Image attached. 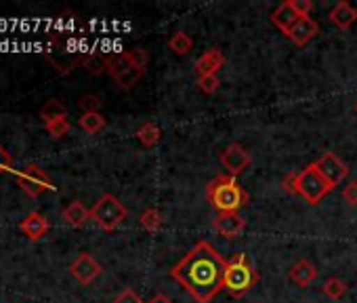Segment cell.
<instances>
[{
    "instance_id": "1",
    "label": "cell",
    "mask_w": 357,
    "mask_h": 303,
    "mask_svg": "<svg viewBox=\"0 0 357 303\" xmlns=\"http://www.w3.org/2000/svg\"><path fill=\"white\" fill-rule=\"evenodd\" d=\"M225 263L227 259H223L208 240H200L181 261L172 265L170 278L181 284L196 303H211L223 288Z\"/></svg>"
},
{
    "instance_id": "2",
    "label": "cell",
    "mask_w": 357,
    "mask_h": 303,
    "mask_svg": "<svg viewBox=\"0 0 357 303\" xmlns=\"http://www.w3.org/2000/svg\"><path fill=\"white\" fill-rule=\"evenodd\" d=\"M282 188L290 194H296L301 198H305V202H309L311 207H317L334 188L326 182V177L319 173L317 165L311 163L305 169L290 173L282 179Z\"/></svg>"
},
{
    "instance_id": "3",
    "label": "cell",
    "mask_w": 357,
    "mask_h": 303,
    "mask_svg": "<svg viewBox=\"0 0 357 303\" xmlns=\"http://www.w3.org/2000/svg\"><path fill=\"white\" fill-rule=\"evenodd\" d=\"M206 198L217 213H240L250 200L248 192L234 175H217L206 186Z\"/></svg>"
},
{
    "instance_id": "4",
    "label": "cell",
    "mask_w": 357,
    "mask_h": 303,
    "mask_svg": "<svg viewBox=\"0 0 357 303\" xmlns=\"http://www.w3.org/2000/svg\"><path fill=\"white\" fill-rule=\"evenodd\" d=\"M257 282H259V272L248 261L246 253H236L231 259H227L225 274H223V288L231 297L236 299L244 297L252 286H257Z\"/></svg>"
},
{
    "instance_id": "5",
    "label": "cell",
    "mask_w": 357,
    "mask_h": 303,
    "mask_svg": "<svg viewBox=\"0 0 357 303\" xmlns=\"http://www.w3.org/2000/svg\"><path fill=\"white\" fill-rule=\"evenodd\" d=\"M128 217V209L114 196V194H103L91 209V219L103 230V232H114L118 230L124 219Z\"/></svg>"
},
{
    "instance_id": "6",
    "label": "cell",
    "mask_w": 357,
    "mask_h": 303,
    "mask_svg": "<svg viewBox=\"0 0 357 303\" xmlns=\"http://www.w3.org/2000/svg\"><path fill=\"white\" fill-rule=\"evenodd\" d=\"M68 47H74L72 40H63V34H57V32H51L49 34V47L45 51L47 55V61L59 72V74H70L74 70V66L80 61L78 53L74 51H68Z\"/></svg>"
},
{
    "instance_id": "7",
    "label": "cell",
    "mask_w": 357,
    "mask_h": 303,
    "mask_svg": "<svg viewBox=\"0 0 357 303\" xmlns=\"http://www.w3.org/2000/svg\"><path fill=\"white\" fill-rule=\"evenodd\" d=\"M105 74H109L112 80H114L122 91H130V89L141 80V76L145 74V70L137 68V66L126 57V53H118V55H107Z\"/></svg>"
},
{
    "instance_id": "8",
    "label": "cell",
    "mask_w": 357,
    "mask_h": 303,
    "mask_svg": "<svg viewBox=\"0 0 357 303\" xmlns=\"http://www.w3.org/2000/svg\"><path fill=\"white\" fill-rule=\"evenodd\" d=\"M17 177V186L22 188L24 194H28L30 198H38L45 192H55V184L49 177V173L40 167V165H28L26 169L15 173Z\"/></svg>"
},
{
    "instance_id": "9",
    "label": "cell",
    "mask_w": 357,
    "mask_h": 303,
    "mask_svg": "<svg viewBox=\"0 0 357 303\" xmlns=\"http://www.w3.org/2000/svg\"><path fill=\"white\" fill-rule=\"evenodd\" d=\"M219 161H221L223 169H227V175H234V177H238L252 165L250 152L240 143H229L219 154Z\"/></svg>"
},
{
    "instance_id": "10",
    "label": "cell",
    "mask_w": 357,
    "mask_h": 303,
    "mask_svg": "<svg viewBox=\"0 0 357 303\" xmlns=\"http://www.w3.org/2000/svg\"><path fill=\"white\" fill-rule=\"evenodd\" d=\"M103 267L101 263L91 255V253H80L72 265H70V274L74 276V280H78L82 286H89L91 282H95L101 276Z\"/></svg>"
},
{
    "instance_id": "11",
    "label": "cell",
    "mask_w": 357,
    "mask_h": 303,
    "mask_svg": "<svg viewBox=\"0 0 357 303\" xmlns=\"http://www.w3.org/2000/svg\"><path fill=\"white\" fill-rule=\"evenodd\" d=\"M315 165L332 188H336L340 182H344L349 177V167L334 154V152H326L319 161H315Z\"/></svg>"
},
{
    "instance_id": "12",
    "label": "cell",
    "mask_w": 357,
    "mask_h": 303,
    "mask_svg": "<svg viewBox=\"0 0 357 303\" xmlns=\"http://www.w3.org/2000/svg\"><path fill=\"white\" fill-rule=\"evenodd\" d=\"M244 228H246V219L240 213H219L213 219V230L227 240L238 238L244 232Z\"/></svg>"
},
{
    "instance_id": "13",
    "label": "cell",
    "mask_w": 357,
    "mask_h": 303,
    "mask_svg": "<svg viewBox=\"0 0 357 303\" xmlns=\"http://www.w3.org/2000/svg\"><path fill=\"white\" fill-rule=\"evenodd\" d=\"M317 34H319L317 22L311 20V17H303V20H298V22L290 28V32H288L286 36H288V40H292L296 47H305V45H309Z\"/></svg>"
},
{
    "instance_id": "14",
    "label": "cell",
    "mask_w": 357,
    "mask_h": 303,
    "mask_svg": "<svg viewBox=\"0 0 357 303\" xmlns=\"http://www.w3.org/2000/svg\"><path fill=\"white\" fill-rule=\"evenodd\" d=\"M49 228H51V223L45 219V215L43 213H38V211H32V213H28L22 221H20V230H22V234L24 236H28L32 242H38L47 232H49Z\"/></svg>"
},
{
    "instance_id": "15",
    "label": "cell",
    "mask_w": 357,
    "mask_h": 303,
    "mask_svg": "<svg viewBox=\"0 0 357 303\" xmlns=\"http://www.w3.org/2000/svg\"><path fill=\"white\" fill-rule=\"evenodd\" d=\"M328 20L332 22V26H336L338 30H349L355 22H357V9H353L347 0H340L336 3L330 13H328Z\"/></svg>"
},
{
    "instance_id": "16",
    "label": "cell",
    "mask_w": 357,
    "mask_h": 303,
    "mask_svg": "<svg viewBox=\"0 0 357 303\" xmlns=\"http://www.w3.org/2000/svg\"><path fill=\"white\" fill-rule=\"evenodd\" d=\"M223 66H225V55L219 49H211V51H206L204 55L198 57V61H196V74H198V78H202V76H215Z\"/></svg>"
},
{
    "instance_id": "17",
    "label": "cell",
    "mask_w": 357,
    "mask_h": 303,
    "mask_svg": "<svg viewBox=\"0 0 357 303\" xmlns=\"http://www.w3.org/2000/svg\"><path fill=\"white\" fill-rule=\"evenodd\" d=\"M288 278H290L294 284L307 288V286L317 278V267H315L309 259H298V261L290 267Z\"/></svg>"
},
{
    "instance_id": "18",
    "label": "cell",
    "mask_w": 357,
    "mask_h": 303,
    "mask_svg": "<svg viewBox=\"0 0 357 303\" xmlns=\"http://www.w3.org/2000/svg\"><path fill=\"white\" fill-rule=\"evenodd\" d=\"M61 215H63V221H66L70 228L78 230V228H84L86 221L91 219V209H86L82 200H72V202L63 209Z\"/></svg>"
},
{
    "instance_id": "19",
    "label": "cell",
    "mask_w": 357,
    "mask_h": 303,
    "mask_svg": "<svg viewBox=\"0 0 357 303\" xmlns=\"http://www.w3.org/2000/svg\"><path fill=\"white\" fill-rule=\"evenodd\" d=\"M296 22H298V17H296V13L292 11L290 0H286V3H282V5L271 13V24H273L275 28H280L284 34H288V32H290V28H292Z\"/></svg>"
},
{
    "instance_id": "20",
    "label": "cell",
    "mask_w": 357,
    "mask_h": 303,
    "mask_svg": "<svg viewBox=\"0 0 357 303\" xmlns=\"http://www.w3.org/2000/svg\"><path fill=\"white\" fill-rule=\"evenodd\" d=\"M137 139H139V143L143 145V147H153V145H158L160 143V139H162V131H160V126L155 124V122H143L139 128H137Z\"/></svg>"
},
{
    "instance_id": "21",
    "label": "cell",
    "mask_w": 357,
    "mask_h": 303,
    "mask_svg": "<svg viewBox=\"0 0 357 303\" xmlns=\"http://www.w3.org/2000/svg\"><path fill=\"white\" fill-rule=\"evenodd\" d=\"M139 223L147 234H155L164 228V215L155 209V207H147L141 215H139Z\"/></svg>"
},
{
    "instance_id": "22",
    "label": "cell",
    "mask_w": 357,
    "mask_h": 303,
    "mask_svg": "<svg viewBox=\"0 0 357 303\" xmlns=\"http://www.w3.org/2000/svg\"><path fill=\"white\" fill-rule=\"evenodd\" d=\"M168 49L174 53V55H188L192 49H194V38L185 32H174L170 38H168Z\"/></svg>"
},
{
    "instance_id": "23",
    "label": "cell",
    "mask_w": 357,
    "mask_h": 303,
    "mask_svg": "<svg viewBox=\"0 0 357 303\" xmlns=\"http://www.w3.org/2000/svg\"><path fill=\"white\" fill-rule=\"evenodd\" d=\"M40 120L47 124L51 120H57V118H68V108L59 101V99H49L43 108H40Z\"/></svg>"
},
{
    "instance_id": "24",
    "label": "cell",
    "mask_w": 357,
    "mask_h": 303,
    "mask_svg": "<svg viewBox=\"0 0 357 303\" xmlns=\"http://www.w3.org/2000/svg\"><path fill=\"white\" fill-rule=\"evenodd\" d=\"M347 290H349V284H347L342 278H338V276H330V278L321 284V293H324L328 299H332V301H338L340 297H344Z\"/></svg>"
},
{
    "instance_id": "25",
    "label": "cell",
    "mask_w": 357,
    "mask_h": 303,
    "mask_svg": "<svg viewBox=\"0 0 357 303\" xmlns=\"http://www.w3.org/2000/svg\"><path fill=\"white\" fill-rule=\"evenodd\" d=\"M78 126H80L84 133H89V135H95V133H99V131L105 126V116H103L101 112L82 114V116L78 118Z\"/></svg>"
},
{
    "instance_id": "26",
    "label": "cell",
    "mask_w": 357,
    "mask_h": 303,
    "mask_svg": "<svg viewBox=\"0 0 357 303\" xmlns=\"http://www.w3.org/2000/svg\"><path fill=\"white\" fill-rule=\"evenodd\" d=\"M47 133L51 135V139H61L70 133V120L68 118H57L45 124Z\"/></svg>"
},
{
    "instance_id": "27",
    "label": "cell",
    "mask_w": 357,
    "mask_h": 303,
    "mask_svg": "<svg viewBox=\"0 0 357 303\" xmlns=\"http://www.w3.org/2000/svg\"><path fill=\"white\" fill-rule=\"evenodd\" d=\"M82 64H84V68H86L91 74L99 76V74H103L105 68H107V57H103V55H89V57L82 59Z\"/></svg>"
},
{
    "instance_id": "28",
    "label": "cell",
    "mask_w": 357,
    "mask_h": 303,
    "mask_svg": "<svg viewBox=\"0 0 357 303\" xmlns=\"http://www.w3.org/2000/svg\"><path fill=\"white\" fill-rule=\"evenodd\" d=\"M126 53V57L137 66V68H141V70H147V61H149V55H147V51L145 49H141V47H135V49H128V51H124Z\"/></svg>"
},
{
    "instance_id": "29",
    "label": "cell",
    "mask_w": 357,
    "mask_h": 303,
    "mask_svg": "<svg viewBox=\"0 0 357 303\" xmlns=\"http://www.w3.org/2000/svg\"><path fill=\"white\" fill-rule=\"evenodd\" d=\"M219 87H221V80H219L217 74L215 76H202V78H198V89L204 95H215L219 91Z\"/></svg>"
},
{
    "instance_id": "30",
    "label": "cell",
    "mask_w": 357,
    "mask_h": 303,
    "mask_svg": "<svg viewBox=\"0 0 357 303\" xmlns=\"http://www.w3.org/2000/svg\"><path fill=\"white\" fill-rule=\"evenodd\" d=\"M101 103H103V101H101L97 95H93V93H89V95H82V97H80V101H78V105H80L82 114L99 112V110H101Z\"/></svg>"
},
{
    "instance_id": "31",
    "label": "cell",
    "mask_w": 357,
    "mask_h": 303,
    "mask_svg": "<svg viewBox=\"0 0 357 303\" xmlns=\"http://www.w3.org/2000/svg\"><path fill=\"white\" fill-rule=\"evenodd\" d=\"M290 5H292V11L296 13L298 20L311 17V11H313V3H311V0H290Z\"/></svg>"
},
{
    "instance_id": "32",
    "label": "cell",
    "mask_w": 357,
    "mask_h": 303,
    "mask_svg": "<svg viewBox=\"0 0 357 303\" xmlns=\"http://www.w3.org/2000/svg\"><path fill=\"white\" fill-rule=\"evenodd\" d=\"M3 173H17L15 169H13V158H11V154H9V152L3 147V145H0V175H3Z\"/></svg>"
},
{
    "instance_id": "33",
    "label": "cell",
    "mask_w": 357,
    "mask_h": 303,
    "mask_svg": "<svg viewBox=\"0 0 357 303\" xmlns=\"http://www.w3.org/2000/svg\"><path fill=\"white\" fill-rule=\"evenodd\" d=\"M114 303H143L141 301V297L132 290V288H122L118 295H116V299H114Z\"/></svg>"
},
{
    "instance_id": "34",
    "label": "cell",
    "mask_w": 357,
    "mask_h": 303,
    "mask_svg": "<svg viewBox=\"0 0 357 303\" xmlns=\"http://www.w3.org/2000/svg\"><path fill=\"white\" fill-rule=\"evenodd\" d=\"M342 200L349 207H357V182H351L342 188Z\"/></svg>"
},
{
    "instance_id": "35",
    "label": "cell",
    "mask_w": 357,
    "mask_h": 303,
    "mask_svg": "<svg viewBox=\"0 0 357 303\" xmlns=\"http://www.w3.org/2000/svg\"><path fill=\"white\" fill-rule=\"evenodd\" d=\"M147 303H172V299H170V297H166L164 293H158V295H153Z\"/></svg>"
},
{
    "instance_id": "36",
    "label": "cell",
    "mask_w": 357,
    "mask_h": 303,
    "mask_svg": "<svg viewBox=\"0 0 357 303\" xmlns=\"http://www.w3.org/2000/svg\"><path fill=\"white\" fill-rule=\"evenodd\" d=\"M355 110H357V105H355Z\"/></svg>"
}]
</instances>
